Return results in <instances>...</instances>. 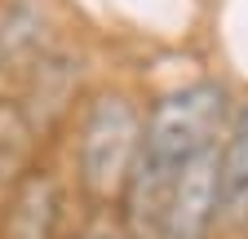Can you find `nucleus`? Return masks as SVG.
<instances>
[{
	"instance_id": "obj_1",
	"label": "nucleus",
	"mask_w": 248,
	"mask_h": 239,
	"mask_svg": "<svg viewBox=\"0 0 248 239\" xmlns=\"http://www.w3.org/2000/svg\"><path fill=\"white\" fill-rule=\"evenodd\" d=\"M235 102L239 93L226 75H191L169 89H155L146 98L142 155H138V168L124 186L120 204L111 208L115 222L133 239H160L173 182L195 155H204L208 146L226 137Z\"/></svg>"
},
{
	"instance_id": "obj_2",
	"label": "nucleus",
	"mask_w": 248,
	"mask_h": 239,
	"mask_svg": "<svg viewBox=\"0 0 248 239\" xmlns=\"http://www.w3.org/2000/svg\"><path fill=\"white\" fill-rule=\"evenodd\" d=\"M146 89L124 75H102L76 106L58 142V164L84 213H111L138 168L146 137Z\"/></svg>"
},
{
	"instance_id": "obj_3",
	"label": "nucleus",
	"mask_w": 248,
	"mask_h": 239,
	"mask_svg": "<svg viewBox=\"0 0 248 239\" xmlns=\"http://www.w3.org/2000/svg\"><path fill=\"white\" fill-rule=\"evenodd\" d=\"M93 84H98V75H93V58L76 40H58L14 84V93L22 102L27 120L36 124V133H40V142L49 146V151H58V142H62V133H67L76 106L84 102V93H89Z\"/></svg>"
},
{
	"instance_id": "obj_4",
	"label": "nucleus",
	"mask_w": 248,
	"mask_h": 239,
	"mask_svg": "<svg viewBox=\"0 0 248 239\" xmlns=\"http://www.w3.org/2000/svg\"><path fill=\"white\" fill-rule=\"evenodd\" d=\"M80 222L84 208L58 155L36 160L0 204V239H71Z\"/></svg>"
},
{
	"instance_id": "obj_5",
	"label": "nucleus",
	"mask_w": 248,
	"mask_h": 239,
	"mask_svg": "<svg viewBox=\"0 0 248 239\" xmlns=\"http://www.w3.org/2000/svg\"><path fill=\"white\" fill-rule=\"evenodd\" d=\"M160 239H226V199H222V142L195 155L173 182Z\"/></svg>"
},
{
	"instance_id": "obj_6",
	"label": "nucleus",
	"mask_w": 248,
	"mask_h": 239,
	"mask_svg": "<svg viewBox=\"0 0 248 239\" xmlns=\"http://www.w3.org/2000/svg\"><path fill=\"white\" fill-rule=\"evenodd\" d=\"M62 36L58 0H5L0 5V84H18L27 67L45 58Z\"/></svg>"
},
{
	"instance_id": "obj_7",
	"label": "nucleus",
	"mask_w": 248,
	"mask_h": 239,
	"mask_svg": "<svg viewBox=\"0 0 248 239\" xmlns=\"http://www.w3.org/2000/svg\"><path fill=\"white\" fill-rule=\"evenodd\" d=\"M45 155H53V151L40 142L36 124L27 120V111L18 102V93L14 89H0V204L22 182V173Z\"/></svg>"
},
{
	"instance_id": "obj_8",
	"label": "nucleus",
	"mask_w": 248,
	"mask_h": 239,
	"mask_svg": "<svg viewBox=\"0 0 248 239\" xmlns=\"http://www.w3.org/2000/svg\"><path fill=\"white\" fill-rule=\"evenodd\" d=\"M222 199H226V239H239L248 222V93H239L222 137Z\"/></svg>"
},
{
	"instance_id": "obj_9",
	"label": "nucleus",
	"mask_w": 248,
	"mask_h": 239,
	"mask_svg": "<svg viewBox=\"0 0 248 239\" xmlns=\"http://www.w3.org/2000/svg\"><path fill=\"white\" fill-rule=\"evenodd\" d=\"M71 239H133V235L115 222V213H84Z\"/></svg>"
},
{
	"instance_id": "obj_10",
	"label": "nucleus",
	"mask_w": 248,
	"mask_h": 239,
	"mask_svg": "<svg viewBox=\"0 0 248 239\" xmlns=\"http://www.w3.org/2000/svg\"><path fill=\"white\" fill-rule=\"evenodd\" d=\"M239 239H248V222H244V230H239Z\"/></svg>"
}]
</instances>
